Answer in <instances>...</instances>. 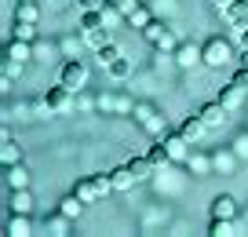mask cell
Listing matches in <instances>:
<instances>
[{
	"instance_id": "5bb4252c",
	"label": "cell",
	"mask_w": 248,
	"mask_h": 237,
	"mask_svg": "<svg viewBox=\"0 0 248 237\" xmlns=\"http://www.w3.org/2000/svg\"><path fill=\"white\" fill-rule=\"evenodd\" d=\"M30 215H22V212H11V219L8 222H4V234H8V237H26V234H30Z\"/></svg>"
},
{
	"instance_id": "7a4b0ae2",
	"label": "cell",
	"mask_w": 248,
	"mask_h": 237,
	"mask_svg": "<svg viewBox=\"0 0 248 237\" xmlns=\"http://www.w3.org/2000/svg\"><path fill=\"white\" fill-rule=\"evenodd\" d=\"M201 62H204V66H212V69H223L226 62H233V47H230V40H226V37H212V40H204V44H201Z\"/></svg>"
},
{
	"instance_id": "83f0119b",
	"label": "cell",
	"mask_w": 248,
	"mask_h": 237,
	"mask_svg": "<svg viewBox=\"0 0 248 237\" xmlns=\"http://www.w3.org/2000/svg\"><path fill=\"white\" fill-rule=\"evenodd\" d=\"M11 37L33 40V37H37V26H33V22H18V18H15V26H11Z\"/></svg>"
},
{
	"instance_id": "d6a6232c",
	"label": "cell",
	"mask_w": 248,
	"mask_h": 237,
	"mask_svg": "<svg viewBox=\"0 0 248 237\" xmlns=\"http://www.w3.org/2000/svg\"><path fill=\"white\" fill-rule=\"evenodd\" d=\"M230 4H233V0H212V8H216V11H219V15H223V11H226V8H230Z\"/></svg>"
},
{
	"instance_id": "4dcf8cb0",
	"label": "cell",
	"mask_w": 248,
	"mask_h": 237,
	"mask_svg": "<svg viewBox=\"0 0 248 237\" xmlns=\"http://www.w3.org/2000/svg\"><path fill=\"white\" fill-rule=\"evenodd\" d=\"M117 8H121V11H124V18H128L135 8H139V0H117Z\"/></svg>"
},
{
	"instance_id": "e0dca14e",
	"label": "cell",
	"mask_w": 248,
	"mask_h": 237,
	"mask_svg": "<svg viewBox=\"0 0 248 237\" xmlns=\"http://www.w3.org/2000/svg\"><path fill=\"white\" fill-rule=\"evenodd\" d=\"M80 212H84V201H80L77 193H70V197L59 201V215H62V219H77Z\"/></svg>"
},
{
	"instance_id": "5b68a950",
	"label": "cell",
	"mask_w": 248,
	"mask_h": 237,
	"mask_svg": "<svg viewBox=\"0 0 248 237\" xmlns=\"http://www.w3.org/2000/svg\"><path fill=\"white\" fill-rule=\"evenodd\" d=\"M161 142H164V150H168L171 164H175V161H186V146H190V139H186L183 131H164Z\"/></svg>"
},
{
	"instance_id": "cb8c5ba5",
	"label": "cell",
	"mask_w": 248,
	"mask_h": 237,
	"mask_svg": "<svg viewBox=\"0 0 248 237\" xmlns=\"http://www.w3.org/2000/svg\"><path fill=\"white\" fill-rule=\"evenodd\" d=\"M233 230H237V219H212L208 222V234L212 237H230Z\"/></svg>"
},
{
	"instance_id": "d6986e66",
	"label": "cell",
	"mask_w": 248,
	"mask_h": 237,
	"mask_svg": "<svg viewBox=\"0 0 248 237\" xmlns=\"http://www.w3.org/2000/svg\"><path fill=\"white\" fill-rule=\"evenodd\" d=\"M15 18H18V22H33V26H37V18H40V8L33 4V0H18Z\"/></svg>"
},
{
	"instance_id": "e575fe53",
	"label": "cell",
	"mask_w": 248,
	"mask_h": 237,
	"mask_svg": "<svg viewBox=\"0 0 248 237\" xmlns=\"http://www.w3.org/2000/svg\"><path fill=\"white\" fill-rule=\"evenodd\" d=\"M33 4H37V0H33Z\"/></svg>"
},
{
	"instance_id": "4fadbf2b",
	"label": "cell",
	"mask_w": 248,
	"mask_h": 237,
	"mask_svg": "<svg viewBox=\"0 0 248 237\" xmlns=\"http://www.w3.org/2000/svg\"><path fill=\"white\" fill-rule=\"evenodd\" d=\"M109 179H113V190H132L135 183H139V175L132 172V164H121V168L109 172Z\"/></svg>"
},
{
	"instance_id": "484cf974",
	"label": "cell",
	"mask_w": 248,
	"mask_h": 237,
	"mask_svg": "<svg viewBox=\"0 0 248 237\" xmlns=\"http://www.w3.org/2000/svg\"><path fill=\"white\" fill-rule=\"evenodd\" d=\"M168 33H171V30H168V26H161V22H150V26H146V30H142V37H146V40H150V44H154V47H157V44H161V40H164V37H168Z\"/></svg>"
},
{
	"instance_id": "836d02e7",
	"label": "cell",
	"mask_w": 248,
	"mask_h": 237,
	"mask_svg": "<svg viewBox=\"0 0 248 237\" xmlns=\"http://www.w3.org/2000/svg\"><path fill=\"white\" fill-rule=\"evenodd\" d=\"M237 153H241V157H248V139H241V142H237Z\"/></svg>"
},
{
	"instance_id": "1f68e13d",
	"label": "cell",
	"mask_w": 248,
	"mask_h": 237,
	"mask_svg": "<svg viewBox=\"0 0 248 237\" xmlns=\"http://www.w3.org/2000/svg\"><path fill=\"white\" fill-rule=\"evenodd\" d=\"M77 4H80V11H84V8H102L106 0H77Z\"/></svg>"
},
{
	"instance_id": "8fae6325",
	"label": "cell",
	"mask_w": 248,
	"mask_h": 237,
	"mask_svg": "<svg viewBox=\"0 0 248 237\" xmlns=\"http://www.w3.org/2000/svg\"><path fill=\"white\" fill-rule=\"evenodd\" d=\"M179 131H183V135L190 139V142H197V139H201L204 131H208V124L201 121V113H190V117H183V124H179Z\"/></svg>"
},
{
	"instance_id": "8992f818",
	"label": "cell",
	"mask_w": 248,
	"mask_h": 237,
	"mask_svg": "<svg viewBox=\"0 0 248 237\" xmlns=\"http://www.w3.org/2000/svg\"><path fill=\"white\" fill-rule=\"evenodd\" d=\"M208 215L212 219H237V201H233L230 193H219V197H212Z\"/></svg>"
},
{
	"instance_id": "ba28073f",
	"label": "cell",
	"mask_w": 248,
	"mask_h": 237,
	"mask_svg": "<svg viewBox=\"0 0 248 237\" xmlns=\"http://www.w3.org/2000/svg\"><path fill=\"white\" fill-rule=\"evenodd\" d=\"M223 18H226V22H230L237 33H241V30H248V0H233L230 8L223 11Z\"/></svg>"
},
{
	"instance_id": "44dd1931",
	"label": "cell",
	"mask_w": 248,
	"mask_h": 237,
	"mask_svg": "<svg viewBox=\"0 0 248 237\" xmlns=\"http://www.w3.org/2000/svg\"><path fill=\"white\" fill-rule=\"evenodd\" d=\"M146 157H150L154 168H168V164H171V157H168V150H164L161 139H157V146H150V150H146Z\"/></svg>"
},
{
	"instance_id": "277c9868",
	"label": "cell",
	"mask_w": 248,
	"mask_h": 237,
	"mask_svg": "<svg viewBox=\"0 0 248 237\" xmlns=\"http://www.w3.org/2000/svg\"><path fill=\"white\" fill-rule=\"evenodd\" d=\"M44 102H47V110H51V113H70L73 92H70L66 84H55V88H47V92H44Z\"/></svg>"
},
{
	"instance_id": "4316f807",
	"label": "cell",
	"mask_w": 248,
	"mask_h": 237,
	"mask_svg": "<svg viewBox=\"0 0 248 237\" xmlns=\"http://www.w3.org/2000/svg\"><path fill=\"white\" fill-rule=\"evenodd\" d=\"M128 22H132V26H135V30H146V26H150V22H154V15H150V11H146V8H142V4H139V8H135V11H132V15H128Z\"/></svg>"
},
{
	"instance_id": "2e32d148",
	"label": "cell",
	"mask_w": 248,
	"mask_h": 237,
	"mask_svg": "<svg viewBox=\"0 0 248 237\" xmlns=\"http://www.w3.org/2000/svg\"><path fill=\"white\" fill-rule=\"evenodd\" d=\"M0 161H4V168H8V164H18V161H22V142H15L11 135H4V146H0Z\"/></svg>"
},
{
	"instance_id": "52a82bcc",
	"label": "cell",
	"mask_w": 248,
	"mask_h": 237,
	"mask_svg": "<svg viewBox=\"0 0 248 237\" xmlns=\"http://www.w3.org/2000/svg\"><path fill=\"white\" fill-rule=\"evenodd\" d=\"M4 183H8V190H30V168H26L22 161L8 164V168H4Z\"/></svg>"
},
{
	"instance_id": "7c38bea8",
	"label": "cell",
	"mask_w": 248,
	"mask_h": 237,
	"mask_svg": "<svg viewBox=\"0 0 248 237\" xmlns=\"http://www.w3.org/2000/svg\"><path fill=\"white\" fill-rule=\"evenodd\" d=\"M8 59H15V62H30L33 59V40H18V37H11L8 40Z\"/></svg>"
},
{
	"instance_id": "ffe728a7",
	"label": "cell",
	"mask_w": 248,
	"mask_h": 237,
	"mask_svg": "<svg viewBox=\"0 0 248 237\" xmlns=\"http://www.w3.org/2000/svg\"><path fill=\"white\" fill-rule=\"evenodd\" d=\"M99 15H102V26H106V30H113V26H117V22H121V18H124V11L117 8L113 0H106V4H102V8H99Z\"/></svg>"
},
{
	"instance_id": "d4e9b609",
	"label": "cell",
	"mask_w": 248,
	"mask_h": 237,
	"mask_svg": "<svg viewBox=\"0 0 248 237\" xmlns=\"http://www.w3.org/2000/svg\"><path fill=\"white\" fill-rule=\"evenodd\" d=\"M109 77H117V80H128V77H132V59H113L109 62Z\"/></svg>"
},
{
	"instance_id": "ac0fdd59",
	"label": "cell",
	"mask_w": 248,
	"mask_h": 237,
	"mask_svg": "<svg viewBox=\"0 0 248 237\" xmlns=\"http://www.w3.org/2000/svg\"><path fill=\"white\" fill-rule=\"evenodd\" d=\"M8 208H11V212H22V215H30V208H33V197H30V190H11V201H8Z\"/></svg>"
},
{
	"instance_id": "3957f363",
	"label": "cell",
	"mask_w": 248,
	"mask_h": 237,
	"mask_svg": "<svg viewBox=\"0 0 248 237\" xmlns=\"http://www.w3.org/2000/svg\"><path fill=\"white\" fill-rule=\"evenodd\" d=\"M59 84H66L70 92H80V88L88 84V66L80 59H70L66 66L59 69Z\"/></svg>"
},
{
	"instance_id": "7402d4cb",
	"label": "cell",
	"mask_w": 248,
	"mask_h": 237,
	"mask_svg": "<svg viewBox=\"0 0 248 237\" xmlns=\"http://www.w3.org/2000/svg\"><path fill=\"white\" fill-rule=\"evenodd\" d=\"M95 59H99V66H102V69H109V62H113V59H121V47H117L113 40H109V44L95 47Z\"/></svg>"
},
{
	"instance_id": "603a6c76",
	"label": "cell",
	"mask_w": 248,
	"mask_h": 237,
	"mask_svg": "<svg viewBox=\"0 0 248 237\" xmlns=\"http://www.w3.org/2000/svg\"><path fill=\"white\" fill-rule=\"evenodd\" d=\"M80 33H84V40H88L92 47H102V44H109V40H113L106 26H95V30H80Z\"/></svg>"
},
{
	"instance_id": "f546056e",
	"label": "cell",
	"mask_w": 248,
	"mask_h": 237,
	"mask_svg": "<svg viewBox=\"0 0 248 237\" xmlns=\"http://www.w3.org/2000/svg\"><path fill=\"white\" fill-rule=\"evenodd\" d=\"M22 66L26 62H15V59L4 55V77H8V80H22Z\"/></svg>"
},
{
	"instance_id": "30bf717a",
	"label": "cell",
	"mask_w": 248,
	"mask_h": 237,
	"mask_svg": "<svg viewBox=\"0 0 248 237\" xmlns=\"http://www.w3.org/2000/svg\"><path fill=\"white\" fill-rule=\"evenodd\" d=\"M197 113H201V121H204V124H208V128H219V124H223V121H226V113H230V110H226V106H223V102H219V99H216V102H204V106H201V110H197Z\"/></svg>"
},
{
	"instance_id": "f1b7e54d",
	"label": "cell",
	"mask_w": 248,
	"mask_h": 237,
	"mask_svg": "<svg viewBox=\"0 0 248 237\" xmlns=\"http://www.w3.org/2000/svg\"><path fill=\"white\" fill-rule=\"evenodd\" d=\"M128 164H132V172H135V175H139V183H142V179H150V172H154V164H150V157H132V161H128Z\"/></svg>"
},
{
	"instance_id": "6da1fadb",
	"label": "cell",
	"mask_w": 248,
	"mask_h": 237,
	"mask_svg": "<svg viewBox=\"0 0 248 237\" xmlns=\"http://www.w3.org/2000/svg\"><path fill=\"white\" fill-rule=\"evenodd\" d=\"M73 193H77L84 205H92V201H102L106 193H113V179H109V172H99V175H80L77 183H73Z\"/></svg>"
},
{
	"instance_id": "9c48e42d",
	"label": "cell",
	"mask_w": 248,
	"mask_h": 237,
	"mask_svg": "<svg viewBox=\"0 0 248 237\" xmlns=\"http://www.w3.org/2000/svg\"><path fill=\"white\" fill-rule=\"evenodd\" d=\"M245 92H248V88H241L237 80H230V84H223V88H219V95H216V99L223 102L226 110H237L241 102H245Z\"/></svg>"
},
{
	"instance_id": "d590c367",
	"label": "cell",
	"mask_w": 248,
	"mask_h": 237,
	"mask_svg": "<svg viewBox=\"0 0 248 237\" xmlns=\"http://www.w3.org/2000/svg\"><path fill=\"white\" fill-rule=\"evenodd\" d=\"M113 4H117V0H113Z\"/></svg>"
},
{
	"instance_id": "9a60e30c",
	"label": "cell",
	"mask_w": 248,
	"mask_h": 237,
	"mask_svg": "<svg viewBox=\"0 0 248 237\" xmlns=\"http://www.w3.org/2000/svg\"><path fill=\"white\" fill-rule=\"evenodd\" d=\"M175 62H179L183 69L197 66V62H201V47H197V44H179V47H175Z\"/></svg>"
}]
</instances>
